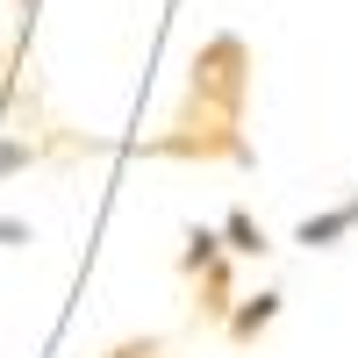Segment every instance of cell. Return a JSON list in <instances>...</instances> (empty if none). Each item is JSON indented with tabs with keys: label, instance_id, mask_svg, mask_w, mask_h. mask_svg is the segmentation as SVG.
<instances>
[{
	"label": "cell",
	"instance_id": "obj_1",
	"mask_svg": "<svg viewBox=\"0 0 358 358\" xmlns=\"http://www.w3.org/2000/svg\"><path fill=\"white\" fill-rule=\"evenodd\" d=\"M251 50L244 36H208L194 50L187 72V101L172 108L165 136H151V158H187V165H251Z\"/></svg>",
	"mask_w": 358,
	"mask_h": 358
},
{
	"label": "cell",
	"instance_id": "obj_2",
	"mask_svg": "<svg viewBox=\"0 0 358 358\" xmlns=\"http://www.w3.org/2000/svg\"><path fill=\"white\" fill-rule=\"evenodd\" d=\"M358 229V194L344 201V208H330V215H308L301 229H294V244H308V251H330L337 236H351Z\"/></svg>",
	"mask_w": 358,
	"mask_h": 358
}]
</instances>
